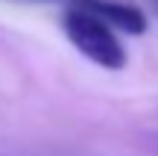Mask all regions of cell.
<instances>
[{"instance_id":"1","label":"cell","mask_w":158,"mask_h":156,"mask_svg":"<svg viewBox=\"0 0 158 156\" xmlns=\"http://www.w3.org/2000/svg\"><path fill=\"white\" fill-rule=\"evenodd\" d=\"M64 35L70 38V44L82 53L85 59H91L94 65L108 71H120L126 65V50L120 44L117 33L108 24H102L97 15L79 9L70 3L64 12Z\"/></svg>"},{"instance_id":"2","label":"cell","mask_w":158,"mask_h":156,"mask_svg":"<svg viewBox=\"0 0 158 156\" xmlns=\"http://www.w3.org/2000/svg\"><path fill=\"white\" fill-rule=\"evenodd\" d=\"M73 6L97 15L102 24H108L111 29H120V33L129 35H141L147 29V15L141 9L129 3H114V0H73Z\"/></svg>"},{"instance_id":"3","label":"cell","mask_w":158,"mask_h":156,"mask_svg":"<svg viewBox=\"0 0 158 156\" xmlns=\"http://www.w3.org/2000/svg\"><path fill=\"white\" fill-rule=\"evenodd\" d=\"M152 9H155V12H158V0H152Z\"/></svg>"}]
</instances>
